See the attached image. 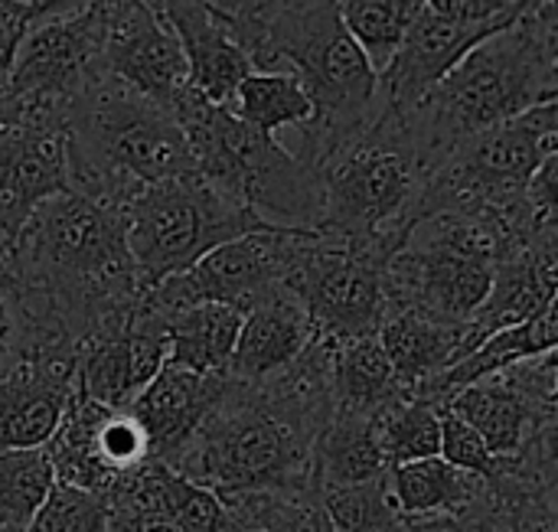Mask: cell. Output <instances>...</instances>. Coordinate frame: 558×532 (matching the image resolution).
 Listing matches in <instances>:
<instances>
[{
	"mask_svg": "<svg viewBox=\"0 0 558 532\" xmlns=\"http://www.w3.org/2000/svg\"><path fill=\"white\" fill-rule=\"evenodd\" d=\"M330 356L333 340L314 337L294 363L258 383L229 376L213 412L160 464L216 497L317 487L314 445L337 412Z\"/></svg>",
	"mask_w": 558,
	"mask_h": 532,
	"instance_id": "obj_1",
	"label": "cell"
},
{
	"mask_svg": "<svg viewBox=\"0 0 558 532\" xmlns=\"http://www.w3.org/2000/svg\"><path fill=\"white\" fill-rule=\"evenodd\" d=\"M0 288L26 330L78 343L147 291L124 235V209L65 190L23 222Z\"/></svg>",
	"mask_w": 558,
	"mask_h": 532,
	"instance_id": "obj_2",
	"label": "cell"
},
{
	"mask_svg": "<svg viewBox=\"0 0 558 532\" xmlns=\"http://www.w3.org/2000/svg\"><path fill=\"white\" fill-rule=\"evenodd\" d=\"M553 98H558V7L556 0H539L468 49L402 118L418 154L435 167L458 141Z\"/></svg>",
	"mask_w": 558,
	"mask_h": 532,
	"instance_id": "obj_3",
	"label": "cell"
},
{
	"mask_svg": "<svg viewBox=\"0 0 558 532\" xmlns=\"http://www.w3.org/2000/svg\"><path fill=\"white\" fill-rule=\"evenodd\" d=\"M248 59L265 72H294L314 118L284 144L311 167L363 134L379 111L376 69L340 20L337 0H298L275 13L248 43Z\"/></svg>",
	"mask_w": 558,
	"mask_h": 532,
	"instance_id": "obj_4",
	"label": "cell"
},
{
	"mask_svg": "<svg viewBox=\"0 0 558 532\" xmlns=\"http://www.w3.org/2000/svg\"><path fill=\"white\" fill-rule=\"evenodd\" d=\"M65 134L69 190L121 209L147 183L196 173L173 111L111 75L69 105Z\"/></svg>",
	"mask_w": 558,
	"mask_h": 532,
	"instance_id": "obj_5",
	"label": "cell"
},
{
	"mask_svg": "<svg viewBox=\"0 0 558 532\" xmlns=\"http://www.w3.org/2000/svg\"><path fill=\"white\" fill-rule=\"evenodd\" d=\"M203 180L255 209L271 226L317 229L324 190L320 173L278 137L239 121L226 105L209 101L193 82L170 105Z\"/></svg>",
	"mask_w": 558,
	"mask_h": 532,
	"instance_id": "obj_6",
	"label": "cell"
},
{
	"mask_svg": "<svg viewBox=\"0 0 558 532\" xmlns=\"http://www.w3.org/2000/svg\"><path fill=\"white\" fill-rule=\"evenodd\" d=\"M317 173L324 190L317 232L396 255L418 219V196L432 167L405 118L379 108L369 128L333 150Z\"/></svg>",
	"mask_w": 558,
	"mask_h": 532,
	"instance_id": "obj_7",
	"label": "cell"
},
{
	"mask_svg": "<svg viewBox=\"0 0 558 532\" xmlns=\"http://www.w3.org/2000/svg\"><path fill=\"white\" fill-rule=\"evenodd\" d=\"M510 232L494 213L445 209L422 216L386 262V304L445 324H468L484 304Z\"/></svg>",
	"mask_w": 558,
	"mask_h": 532,
	"instance_id": "obj_8",
	"label": "cell"
},
{
	"mask_svg": "<svg viewBox=\"0 0 558 532\" xmlns=\"http://www.w3.org/2000/svg\"><path fill=\"white\" fill-rule=\"evenodd\" d=\"M556 154L558 98H553L458 141L432 167L418 196V219L445 209H468L494 213L504 222L530 177Z\"/></svg>",
	"mask_w": 558,
	"mask_h": 532,
	"instance_id": "obj_9",
	"label": "cell"
},
{
	"mask_svg": "<svg viewBox=\"0 0 558 532\" xmlns=\"http://www.w3.org/2000/svg\"><path fill=\"white\" fill-rule=\"evenodd\" d=\"M258 229H271V222L199 173L147 183L124 206L128 249L147 288L193 268L216 245Z\"/></svg>",
	"mask_w": 558,
	"mask_h": 532,
	"instance_id": "obj_10",
	"label": "cell"
},
{
	"mask_svg": "<svg viewBox=\"0 0 558 532\" xmlns=\"http://www.w3.org/2000/svg\"><path fill=\"white\" fill-rule=\"evenodd\" d=\"M392 255L369 242L314 232L288 288L304 304L317 337L353 340L376 334L389 314L386 262Z\"/></svg>",
	"mask_w": 558,
	"mask_h": 532,
	"instance_id": "obj_11",
	"label": "cell"
},
{
	"mask_svg": "<svg viewBox=\"0 0 558 532\" xmlns=\"http://www.w3.org/2000/svg\"><path fill=\"white\" fill-rule=\"evenodd\" d=\"M314 232L317 229L271 226L239 235L206 252L193 268L160 278L144 291V298L157 311H177L199 301H216V304L239 307L245 314L252 304L288 285Z\"/></svg>",
	"mask_w": 558,
	"mask_h": 532,
	"instance_id": "obj_12",
	"label": "cell"
},
{
	"mask_svg": "<svg viewBox=\"0 0 558 532\" xmlns=\"http://www.w3.org/2000/svg\"><path fill=\"white\" fill-rule=\"evenodd\" d=\"M101 33V0L26 23L7 59V82L20 111L46 108L65 114L69 105L105 75Z\"/></svg>",
	"mask_w": 558,
	"mask_h": 532,
	"instance_id": "obj_13",
	"label": "cell"
},
{
	"mask_svg": "<svg viewBox=\"0 0 558 532\" xmlns=\"http://www.w3.org/2000/svg\"><path fill=\"white\" fill-rule=\"evenodd\" d=\"M445 412L464 419L494 458L520 455L536 435L558 428L556 350L520 360L458 389Z\"/></svg>",
	"mask_w": 558,
	"mask_h": 532,
	"instance_id": "obj_14",
	"label": "cell"
},
{
	"mask_svg": "<svg viewBox=\"0 0 558 532\" xmlns=\"http://www.w3.org/2000/svg\"><path fill=\"white\" fill-rule=\"evenodd\" d=\"M167 363V317L144 294L131 307L108 314L75 343L78 392L128 409Z\"/></svg>",
	"mask_w": 558,
	"mask_h": 532,
	"instance_id": "obj_15",
	"label": "cell"
},
{
	"mask_svg": "<svg viewBox=\"0 0 558 532\" xmlns=\"http://www.w3.org/2000/svg\"><path fill=\"white\" fill-rule=\"evenodd\" d=\"M78 392L75 343L33 337L0 379V451L43 448Z\"/></svg>",
	"mask_w": 558,
	"mask_h": 532,
	"instance_id": "obj_16",
	"label": "cell"
},
{
	"mask_svg": "<svg viewBox=\"0 0 558 532\" xmlns=\"http://www.w3.org/2000/svg\"><path fill=\"white\" fill-rule=\"evenodd\" d=\"M69 190L65 114L23 108L0 128V232L13 245L36 206Z\"/></svg>",
	"mask_w": 558,
	"mask_h": 532,
	"instance_id": "obj_17",
	"label": "cell"
},
{
	"mask_svg": "<svg viewBox=\"0 0 558 532\" xmlns=\"http://www.w3.org/2000/svg\"><path fill=\"white\" fill-rule=\"evenodd\" d=\"M101 72L170 108L190 85L173 26L144 0H101Z\"/></svg>",
	"mask_w": 558,
	"mask_h": 532,
	"instance_id": "obj_18",
	"label": "cell"
},
{
	"mask_svg": "<svg viewBox=\"0 0 558 532\" xmlns=\"http://www.w3.org/2000/svg\"><path fill=\"white\" fill-rule=\"evenodd\" d=\"M517 20V16H513ZM513 20H451L435 13L432 7H422L412 26L405 29L399 49L386 62V69L376 75V101L383 111L409 114L461 59L468 49H474L490 33L504 29Z\"/></svg>",
	"mask_w": 558,
	"mask_h": 532,
	"instance_id": "obj_19",
	"label": "cell"
},
{
	"mask_svg": "<svg viewBox=\"0 0 558 532\" xmlns=\"http://www.w3.org/2000/svg\"><path fill=\"white\" fill-rule=\"evenodd\" d=\"M558 229L513 242L494 265L490 291L471 324L481 340L500 327L523 324L556 304Z\"/></svg>",
	"mask_w": 558,
	"mask_h": 532,
	"instance_id": "obj_20",
	"label": "cell"
},
{
	"mask_svg": "<svg viewBox=\"0 0 558 532\" xmlns=\"http://www.w3.org/2000/svg\"><path fill=\"white\" fill-rule=\"evenodd\" d=\"M226 386H229V376H203L167 360L160 373L128 406V412L147 432L150 458L167 461L213 412Z\"/></svg>",
	"mask_w": 558,
	"mask_h": 532,
	"instance_id": "obj_21",
	"label": "cell"
},
{
	"mask_svg": "<svg viewBox=\"0 0 558 532\" xmlns=\"http://www.w3.org/2000/svg\"><path fill=\"white\" fill-rule=\"evenodd\" d=\"M160 16L180 39L193 88H199L216 105H229L235 85L255 69L235 33L206 0H167Z\"/></svg>",
	"mask_w": 558,
	"mask_h": 532,
	"instance_id": "obj_22",
	"label": "cell"
},
{
	"mask_svg": "<svg viewBox=\"0 0 558 532\" xmlns=\"http://www.w3.org/2000/svg\"><path fill=\"white\" fill-rule=\"evenodd\" d=\"M376 337L389 360L392 379L405 396H415L425 383H432L438 373L464 360L481 343V334L471 321L445 324L415 311L386 314Z\"/></svg>",
	"mask_w": 558,
	"mask_h": 532,
	"instance_id": "obj_23",
	"label": "cell"
},
{
	"mask_svg": "<svg viewBox=\"0 0 558 532\" xmlns=\"http://www.w3.org/2000/svg\"><path fill=\"white\" fill-rule=\"evenodd\" d=\"M314 337L317 330L304 304L284 285L242 314L239 340L229 360V376L239 383H258L294 363Z\"/></svg>",
	"mask_w": 558,
	"mask_h": 532,
	"instance_id": "obj_24",
	"label": "cell"
},
{
	"mask_svg": "<svg viewBox=\"0 0 558 532\" xmlns=\"http://www.w3.org/2000/svg\"><path fill=\"white\" fill-rule=\"evenodd\" d=\"M556 343L558 314L556 304H553V307H546L543 314H536V317H530L523 324L500 327V330L487 334L464 360H458L454 366H448L445 373H438L432 383H425L415 392V399H425V402H432L435 409L445 412L448 399L458 389H464V386H471V383H477V379H484L490 373H500V370H507V366H513L520 360L549 353V350H556Z\"/></svg>",
	"mask_w": 558,
	"mask_h": 532,
	"instance_id": "obj_25",
	"label": "cell"
},
{
	"mask_svg": "<svg viewBox=\"0 0 558 532\" xmlns=\"http://www.w3.org/2000/svg\"><path fill=\"white\" fill-rule=\"evenodd\" d=\"M163 317L170 363L203 376H229V360L242 327L239 307L199 301L190 307L163 311Z\"/></svg>",
	"mask_w": 558,
	"mask_h": 532,
	"instance_id": "obj_26",
	"label": "cell"
},
{
	"mask_svg": "<svg viewBox=\"0 0 558 532\" xmlns=\"http://www.w3.org/2000/svg\"><path fill=\"white\" fill-rule=\"evenodd\" d=\"M389 464L383 458L376 438V419L360 412H333L327 428L314 445V484L320 494L363 484L369 477L386 474Z\"/></svg>",
	"mask_w": 558,
	"mask_h": 532,
	"instance_id": "obj_27",
	"label": "cell"
},
{
	"mask_svg": "<svg viewBox=\"0 0 558 532\" xmlns=\"http://www.w3.org/2000/svg\"><path fill=\"white\" fill-rule=\"evenodd\" d=\"M330 373H333L337 412H360L376 419L389 402L405 396L392 379L389 360L376 334L337 340L330 356Z\"/></svg>",
	"mask_w": 558,
	"mask_h": 532,
	"instance_id": "obj_28",
	"label": "cell"
},
{
	"mask_svg": "<svg viewBox=\"0 0 558 532\" xmlns=\"http://www.w3.org/2000/svg\"><path fill=\"white\" fill-rule=\"evenodd\" d=\"M248 128L281 137V131H298L314 118V105L294 72L252 69L232 92L226 105Z\"/></svg>",
	"mask_w": 558,
	"mask_h": 532,
	"instance_id": "obj_29",
	"label": "cell"
},
{
	"mask_svg": "<svg viewBox=\"0 0 558 532\" xmlns=\"http://www.w3.org/2000/svg\"><path fill=\"white\" fill-rule=\"evenodd\" d=\"M392 491L399 500V510L405 517H425V513H454L474 504L487 481L448 464L445 458H422L409 464L389 468Z\"/></svg>",
	"mask_w": 558,
	"mask_h": 532,
	"instance_id": "obj_30",
	"label": "cell"
},
{
	"mask_svg": "<svg viewBox=\"0 0 558 532\" xmlns=\"http://www.w3.org/2000/svg\"><path fill=\"white\" fill-rule=\"evenodd\" d=\"M219 500L245 532H333L324 494L317 487L235 494Z\"/></svg>",
	"mask_w": 558,
	"mask_h": 532,
	"instance_id": "obj_31",
	"label": "cell"
},
{
	"mask_svg": "<svg viewBox=\"0 0 558 532\" xmlns=\"http://www.w3.org/2000/svg\"><path fill=\"white\" fill-rule=\"evenodd\" d=\"M376 438L389 468L438 458L441 451V409L425 399L402 396L376 415Z\"/></svg>",
	"mask_w": 558,
	"mask_h": 532,
	"instance_id": "obj_32",
	"label": "cell"
},
{
	"mask_svg": "<svg viewBox=\"0 0 558 532\" xmlns=\"http://www.w3.org/2000/svg\"><path fill=\"white\" fill-rule=\"evenodd\" d=\"M337 7L343 26L350 29V36L379 75L399 49L405 29L425 7V0H337Z\"/></svg>",
	"mask_w": 558,
	"mask_h": 532,
	"instance_id": "obj_33",
	"label": "cell"
},
{
	"mask_svg": "<svg viewBox=\"0 0 558 532\" xmlns=\"http://www.w3.org/2000/svg\"><path fill=\"white\" fill-rule=\"evenodd\" d=\"M324 507L333 532H402L405 523L389 471L363 484L327 491Z\"/></svg>",
	"mask_w": 558,
	"mask_h": 532,
	"instance_id": "obj_34",
	"label": "cell"
},
{
	"mask_svg": "<svg viewBox=\"0 0 558 532\" xmlns=\"http://www.w3.org/2000/svg\"><path fill=\"white\" fill-rule=\"evenodd\" d=\"M52 481V464L43 448L0 451V527L26 530Z\"/></svg>",
	"mask_w": 558,
	"mask_h": 532,
	"instance_id": "obj_35",
	"label": "cell"
},
{
	"mask_svg": "<svg viewBox=\"0 0 558 532\" xmlns=\"http://www.w3.org/2000/svg\"><path fill=\"white\" fill-rule=\"evenodd\" d=\"M160 504L183 532H245L226 510V504L216 497V491L180 477L167 464L160 481Z\"/></svg>",
	"mask_w": 558,
	"mask_h": 532,
	"instance_id": "obj_36",
	"label": "cell"
},
{
	"mask_svg": "<svg viewBox=\"0 0 558 532\" xmlns=\"http://www.w3.org/2000/svg\"><path fill=\"white\" fill-rule=\"evenodd\" d=\"M108 527V500L92 491L69 487L52 481L46 500L23 532H105Z\"/></svg>",
	"mask_w": 558,
	"mask_h": 532,
	"instance_id": "obj_37",
	"label": "cell"
},
{
	"mask_svg": "<svg viewBox=\"0 0 558 532\" xmlns=\"http://www.w3.org/2000/svg\"><path fill=\"white\" fill-rule=\"evenodd\" d=\"M95 451L101 464L121 481L137 464L150 461V442L141 422L128 409H108L95 428Z\"/></svg>",
	"mask_w": 558,
	"mask_h": 532,
	"instance_id": "obj_38",
	"label": "cell"
},
{
	"mask_svg": "<svg viewBox=\"0 0 558 532\" xmlns=\"http://www.w3.org/2000/svg\"><path fill=\"white\" fill-rule=\"evenodd\" d=\"M510 510L497 500V494L487 487L474 504L454 513H425V517H405L402 532H507Z\"/></svg>",
	"mask_w": 558,
	"mask_h": 532,
	"instance_id": "obj_39",
	"label": "cell"
},
{
	"mask_svg": "<svg viewBox=\"0 0 558 532\" xmlns=\"http://www.w3.org/2000/svg\"><path fill=\"white\" fill-rule=\"evenodd\" d=\"M438 458H445L448 464L471 471L484 481H490L497 471V458L490 455L484 438L454 412H441V451H438Z\"/></svg>",
	"mask_w": 558,
	"mask_h": 532,
	"instance_id": "obj_40",
	"label": "cell"
},
{
	"mask_svg": "<svg viewBox=\"0 0 558 532\" xmlns=\"http://www.w3.org/2000/svg\"><path fill=\"white\" fill-rule=\"evenodd\" d=\"M216 13H219V20L235 33V39L248 49V43L262 33V26L275 16V13H281L284 7H291V3H298V0H206Z\"/></svg>",
	"mask_w": 558,
	"mask_h": 532,
	"instance_id": "obj_41",
	"label": "cell"
},
{
	"mask_svg": "<svg viewBox=\"0 0 558 532\" xmlns=\"http://www.w3.org/2000/svg\"><path fill=\"white\" fill-rule=\"evenodd\" d=\"M539 0H425V7H432L441 16L451 20H513L520 16L526 7H533Z\"/></svg>",
	"mask_w": 558,
	"mask_h": 532,
	"instance_id": "obj_42",
	"label": "cell"
},
{
	"mask_svg": "<svg viewBox=\"0 0 558 532\" xmlns=\"http://www.w3.org/2000/svg\"><path fill=\"white\" fill-rule=\"evenodd\" d=\"M26 350V327L20 311L13 307L10 294L0 288V379L7 376V370L20 360V353Z\"/></svg>",
	"mask_w": 558,
	"mask_h": 532,
	"instance_id": "obj_43",
	"label": "cell"
},
{
	"mask_svg": "<svg viewBox=\"0 0 558 532\" xmlns=\"http://www.w3.org/2000/svg\"><path fill=\"white\" fill-rule=\"evenodd\" d=\"M26 29V13L20 0H0V62L7 65L20 33Z\"/></svg>",
	"mask_w": 558,
	"mask_h": 532,
	"instance_id": "obj_44",
	"label": "cell"
},
{
	"mask_svg": "<svg viewBox=\"0 0 558 532\" xmlns=\"http://www.w3.org/2000/svg\"><path fill=\"white\" fill-rule=\"evenodd\" d=\"M20 3H23V13H26V23H33V20H43V16L72 13L78 7H88L92 0H20Z\"/></svg>",
	"mask_w": 558,
	"mask_h": 532,
	"instance_id": "obj_45",
	"label": "cell"
},
{
	"mask_svg": "<svg viewBox=\"0 0 558 532\" xmlns=\"http://www.w3.org/2000/svg\"><path fill=\"white\" fill-rule=\"evenodd\" d=\"M20 118V101L16 95L10 92V82H7V65L0 62V128L13 124Z\"/></svg>",
	"mask_w": 558,
	"mask_h": 532,
	"instance_id": "obj_46",
	"label": "cell"
},
{
	"mask_svg": "<svg viewBox=\"0 0 558 532\" xmlns=\"http://www.w3.org/2000/svg\"><path fill=\"white\" fill-rule=\"evenodd\" d=\"M7 262H10V242H7L3 232H0V275L7 271Z\"/></svg>",
	"mask_w": 558,
	"mask_h": 532,
	"instance_id": "obj_47",
	"label": "cell"
},
{
	"mask_svg": "<svg viewBox=\"0 0 558 532\" xmlns=\"http://www.w3.org/2000/svg\"><path fill=\"white\" fill-rule=\"evenodd\" d=\"M0 532H23V530H16V527H0Z\"/></svg>",
	"mask_w": 558,
	"mask_h": 532,
	"instance_id": "obj_48",
	"label": "cell"
}]
</instances>
